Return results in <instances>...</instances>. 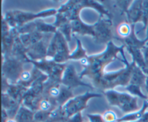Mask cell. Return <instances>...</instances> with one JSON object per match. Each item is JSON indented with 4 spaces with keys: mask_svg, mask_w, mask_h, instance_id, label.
I'll list each match as a JSON object with an SVG mask.
<instances>
[{
    "mask_svg": "<svg viewBox=\"0 0 148 122\" xmlns=\"http://www.w3.org/2000/svg\"><path fill=\"white\" fill-rule=\"evenodd\" d=\"M124 48H126L125 45L117 46L111 40L107 44L106 49L103 53L81 59L79 62L83 66L84 69L79 74V77L82 79L84 76H88L92 80L94 86H95L105 73L104 69L107 65L116 59L122 62L118 57V54L124 51Z\"/></svg>",
    "mask_w": 148,
    "mask_h": 122,
    "instance_id": "6da1fadb",
    "label": "cell"
},
{
    "mask_svg": "<svg viewBox=\"0 0 148 122\" xmlns=\"http://www.w3.org/2000/svg\"><path fill=\"white\" fill-rule=\"evenodd\" d=\"M108 103L111 106L119 108L125 114H131L140 109L138 105V98L127 93H120L114 90L103 91Z\"/></svg>",
    "mask_w": 148,
    "mask_h": 122,
    "instance_id": "7a4b0ae2",
    "label": "cell"
},
{
    "mask_svg": "<svg viewBox=\"0 0 148 122\" xmlns=\"http://www.w3.org/2000/svg\"><path fill=\"white\" fill-rule=\"evenodd\" d=\"M102 95L95 93L87 91L82 95L75 96L72 99L66 103L63 106L61 107L63 116L67 121L68 119L71 118L78 113L82 112L83 110L88 108V102L90 99L93 98H101Z\"/></svg>",
    "mask_w": 148,
    "mask_h": 122,
    "instance_id": "3957f363",
    "label": "cell"
},
{
    "mask_svg": "<svg viewBox=\"0 0 148 122\" xmlns=\"http://www.w3.org/2000/svg\"><path fill=\"white\" fill-rule=\"evenodd\" d=\"M30 63L47 75L49 80L54 83H62V76L66 66L65 64H58L47 59L38 62L30 61Z\"/></svg>",
    "mask_w": 148,
    "mask_h": 122,
    "instance_id": "277c9868",
    "label": "cell"
},
{
    "mask_svg": "<svg viewBox=\"0 0 148 122\" xmlns=\"http://www.w3.org/2000/svg\"><path fill=\"white\" fill-rule=\"evenodd\" d=\"M2 77L10 84H17L23 72V63L12 56H2Z\"/></svg>",
    "mask_w": 148,
    "mask_h": 122,
    "instance_id": "5b68a950",
    "label": "cell"
},
{
    "mask_svg": "<svg viewBox=\"0 0 148 122\" xmlns=\"http://www.w3.org/2000/svg\"><path fill=\"white\" fill-rule=\"evenodd\" d=\"M57 10L56 9H48L39 12H30L21 11V10H12V14L17 27L23 26L27 23L33 22L40 18L56 15Z\"/></svg>",
    "mask_w": 148,
    "mask_h": 122,
    "instance_id": "8992f818",
    "label": "cell"
},
{
    "mask_svg": "<svg viewBox=\"0 0 148 122\" xmlns=\"http://www.w3.org/2000/svg\"><path fill=\"white\" fill-rule=\"evenodd\" d=\"M112 21L111 19H106L104 17H100L98 22L94 24L95 36L93 40L97 44L106 43L108 44L113 38Z\"/></svg>",
    "mask_w": 148,
    "mask_h": 122,
    "instance_id": "52a82bcc",
    "label": "cell"
},
{
    "mask_svg": "<svg viewBox=\"0 0 148 122\" xmlns=\"http://www.w3.org/2000/svg\"><path fill=\"white\" fill-rule=\"evenodd\" d=\"M62 84L70 89H73L79 86H85L92 88V87L90 84L84 82L81 80L79 75L77 73L76 69L72 64L66 65L63 76H62Z\"/></svg>",
    "mask_w": 148,
    "mask_h": 122,
    "instance_id": "ba28073f",
    "label": "cell"
},
{
    "mask_svg": "<svg viewBox=\"0 0 148 122\" xmlns=\"http://www.w3.org/2000/svg\"><path fill=\"white\" fill-rule=\"evenodd\" d=\"M56 40V54L52 59V61L58 64H64L65 62L69 60V46H68V41L65 38L64 36L57 30L56 33H54Z\"/></svg>",
    "mask_w": 148,
    "mask_h": 122,
    "instance_id": "9c48e42d",
    "label": "cell"
},
{
    "mask_svg": "<svg viewBox=\"0 0 148 122\" xmlns=\"http://www.w3.org/2000/svg\"><path fill=\"white\" fill-rule=\"evenodd\" d=\"M50 40L51 39L49 40V39L46 38V36H45L44 38L40 41L33 45L27 49V54L30 61L38 62V61L46 59L48 46H49Z\"/></svg>",
    "mask_w": 148,
    "mask_h": 122,
    "instance_id": "30bf717a",
    "label": "cell"
},
{
    "mask_svg": "<svg viewBox=\"0 0 148 122\" xmlns=\"http://www.w3.org/2000/svg\"><path fill=\"white\" fill-rule=\"evenodd\" d=\"M21 106V103L10 97L8 94L1 93V106L7 111L10 119H14Z\"/></svg>",
    "mask_w": 148,
    "mask_h": 122,
    "instance_id": "8fae6325",
    "label": "cell"
},
{
    "mask_svg": "<svg viewBox=\"0 0 148 122\" xmlns=\"http://www.w3.org/2000/svg\"><path fill=\"white\" fill-rule=\"evenodd\" d=\"M143 1H134L127 11V20L131 25H134L143 20Z\"/></svg>",
    "mask_w": 148,
    "mask_h": 122,
    "instance_id": "7c38bea8",
    "label": "cell"
},
{
    "mask_svg": "<svg viewBox=\"0 0 148 122\" xmlns=\"http://www.w3.org/2000/svg\"><path fill=\"white\" fill-rule=\"evenodd\" d=\"M19 36L20 35H17L15 36L14 43L13 45L12 50L11 56L20 61L23 63H24V62H29L30 63V59H29L27 54V49L23 44Z\"/></svg>",
    "mask_w": 148,
    "mask_h": 122,
    "instance_id": "4fadbf2b",
    "label": "cell"
},
{
    "mask_svg": "<svg viewBox=\"0 0 148 122\" xmlns=\"http://www.w3.org/2000/svg\"><path fill=\"white\" fill-rule=\"evenodd\" d=\"M71 25H72V31L73 34H79L80 36H95V31H94V25H90L84 23L80 17L76 19L75 20L71 21Z\"/></svg>",
    "mask_w": 148,
    "mask_h": 122,
    "instance_id": "5bb4252c",
    "label": "cell"
},
{
    "mask_svg": "<svg viewBox=\"0 0 148 122\" xmlns=\"http://www.w3.org/2000/svg\"><path fill=\"white\" fill-rule=\"evenodd\" d=\"M43 72L39 70L36 67L33 66L31 70H24L22 72L21 75L20 77L18 82L17 84L21 85L25 88H29V87L31 85V84L34 82L35 80L40 77Z\"/></svg>",
    "mask_w": 148,
    "mask_h": 122,
    "instance_id": "9a60e30c",
    "label": "cell"
},
{
    "mask_svg": "<svg viewBox=\"0 0 148 122\" xmlns=\"http://www.w3.org/2000/svg\"><path fill=\"white\" fill-rule=\"evenodd\" d=\"M18 33L16 28L11 29V31L7 36H1V53L3 56H11L12 50L14 43L15 36H17Z\"/></svg>",
    "mask_w": 148,
    "mask_h": 122,
    "instance_id": "2e32d148",
    "label": "cell"
},
{
    "mask_svg": "<svg viewBox=\"0 0 148 122\" xmlns=\"http://www.w3.org/2000/svg\"><path fill=\"white\" fill-rule=\"evenodd\" d=\"M134 27H135V25L133 27L131 35L129 37L123 39L120 38L119 40L123 42V44L125 45L126 48H130V49H143L146 46V43H147L148 40L146 38L143 40H139L136 36Z\"/></svg>",
    "mask_w": 148,
    "mask_h": 122,
    "instance_id": "e0dca14e",
    "label": "cell"
},
{
    "mask_svg": "<svg viewBox=\"0 0 148 122\" xmlns=\"http://www.w3.org/2000/svg\"><path fill=\"white\" fill-rule=\"evenodd\" d=\"M28 88L19 84H10L5 93L8 94L10 97L22 104L23 99Z\"/></svg>",
    "mask_w": 148,
    "mask_h": 122,
    "instance_id": "ac0fdd59",
    "label": "cell"
},
{
    "mask_svg": "<svg viewBox=\"0 0 148 122\" xmlns=\"http://www.w3.org/2000/svg\"><path fill=\"white\" fill-rule=\"evenodd\" d=\"M147 77L144 73L143 69L140 66H137L135 63L134 67H133L132 72L131 80H130V84L139 85L141 88H143V87H145V85Z\"/></svg>",
    "mask_w": 148,
    "mask_h": 122,
    "instance_id": "d6986e66",
    "label": "cell"
},
{
    "mask_svg": "<svg viewBox=\"0 0 148 122\" xmlns=\"http://www.w3.org/2000/svg\"><path fill=\"white\" fill-rule=\"evenodd\" d=\"M35 112L22 105L19 108L14 119L17 122H34Z\"/></svg>",
    "mask_w": 148,
    "mask_h": 122,
    "instance_id": "ffe728a7",
    "label": "cell"
},
{
    "mask_svg": "<svg viewBox=\"0 0 148 122\" xmlns=\"http://www.w3.org/2000/svg\"><path fill=\"white\" fill-rule=\"evenodd\" d=\"M58 105L54 100L49 98L46 95H42L38 105V111H43L46 112H52L58 108Z\"/></svg>",
    "mask_w": 148,
    "mask_h": 122,
    "instance_id": "44dd1931",
    "label": "cell"
},
{
    "mask_svg": "<svg viewBox=\"0 0 148 122\" xmlns=\"http://www.w3.org/2000/svg\"><path fill=\"white\" fill-rule=\"evenodd\" d=\"M127 51L131 54L132 56L133 61L136 63V64L140 66L143 70H144L145 68L148 67L145 61L144 56H143L142 49H130V48H126Z\"/></svg>",
    "mask_w": 148,
    "mask_h": 122,
    "instance_id": "7402d4cb",
    "label": "cell"
},
{
    "mask_svg": "<svg viewBox=\"0 0 148 122\" xmlns=\"http://www.w3.org/2000/svg\"><path fill=\"white\" fill-rule=\"evenodd\" d=\"M75 96H74L72 89L67 88L66 86H65V85L62 84V85H61L60 95L58 97L57 99L56 100V103L58 105V106L62 107L67 101H69V100L72 99Z\"/></svg>",
    "mask_w": 148,
    "mask_h": 122,
    "instance_id": "603a6c76",
    "label": "cell"
},
{
    "mask_svg": "<svg viewBox=\"0 0 148 122\" xmlns=\"http://www.w3.org/2000/svg\"><path fill=\"white\" fill-rule=\"evenodd\" d=\"M35 23H36V31L43 33V34H51V33L54 34L58 30L53 24L45 23L40 19L35 20Z\"/></svg>",
    "mask_w": 148,
    "mask_h": 122,
    "instance_id": "cb8c5ba5",
    "label": "cell"
},
{
    "mask_svg": "<svg viewBox=\"0 0 148 122\" xmlns=\"http://www.w3.org/2000/svg\"><path fill=\"white\" fill-rule=\"evenodd\" d=\"M84 7H89V8H93L96 11H98L100 13V17H104L106 16L108 18L111 19V16L110 13L108 12V10L105 8L103 5H102L100 3L97 2L95 1H89V0H85L83 1Z\"/></svg>",
    "mask_w": 148,
    "mask_h": 122,
    "instance_id": "d4e9b609",
    "label": "cell"
},
{
    "mask_svg": "<svg viewBox=\"0 0 148 122\" xmlns=\"http://www.w3.org/2000/svg\"><path fill=\"white\" fill-rule=\"evenodd\" d=\"M77 41V48L72 53H70L69 60H79L87 57L86 50L84 49L81 40L78 38H75Z\"/></svg>",
    "mask_w": 148,
    "mask_h": 122,
    "instance_id": "484cf974",
    "label": "cell"
},
{
    "mask_svg": "<svg viewBox=\"0 0 148 122\" xmlns=\"http://www.w3.org/2000/svg\"><path fill=\"white\" fill-rule=\"evenodd\" d=\"M134 25H131L128 22H123L117 27V33L121 39L126 38L131 35Z\"/></svg>",
    "mask_w": 148,
    "mask_h": 122,
    "instance_id": "4316f807",
    "label": "cell"
},
{
    "mask_svg": "<svg viewBox=\"0 0 148 122\" xmlns=\"http://www.w3.org/2000/svg\"><path fill=\"white\" fill-rule=\"evenodd\" d=\"M141 88V87L139 86V85H132V84H129L126 87V90H127V92H129V93L131 94L132 95H133L134 97H137V98H142V99H144L145 101L147 100L148 97L142 92Z\"/></svg>",
    "mask_w": 148,
    "mask_h": 122,
    "instance_id": "83f0119b",
    "label": "cell"
},
{
    "mask_svg": "<svg viewBox=\"0 0 148 122\" xmlns=\"http://www.w3.org/2000/svg\"><path fill=\"white\" fill-rule=\"evenodd\" d=\"M58 30L63 35L66 39L68 42H69L72 39V25H71V22L64 23L62 25L59 26L58 27Z\"/></svg>",
    "mask_w": 148,
    "mask_h": 122,
    "instance_id": "f1b7e54d",
    "label": "cell"
},
{
    "mask_svg": "<svg viewBox=\"0 0 148 122\" xmlns=\"http://www.w3.org/2000/svg\"><path fill=\"white\" fill-rule=\"evenodd\" d=\"M17 32L19 35L21 34H27V33H31L33 32L36 31V23L35 21L30 22V23H27L23 26L16 28Z\"/></svg>",
    "mask_w": 148,
    "mask_h": 122,
    "instance_id": "f546056e",
    "label": "cell"
},
{
    "mask_svg": "<svg viewBox=\"0 0 148 122\" xmlns=\"http://www.w3.org/2000/svg\"><path fill=\"white\" fill-rule=\"evenodd\" d=\"M51 112L43 111H37L34 114V122H48L51 120Z\"/></svg>",
    "mask_w": 148,
    "mask_h": 122,
    "instance_id": "4dcf8cb0",
    "label": "cell"
},
{
    "mask_svg": "<svg viewBox=\"0 0 148 122\" xmlns=\"http://www.w3.org/2000/svg\"><path fill=\"white\" fill-rule=\"evenodd\" d=\"M142 22L144 24V27L142 28V30L147 28L148 25V1H143V20Z\"/></svg>",
    "mask_w": 148,
    "mask_h": 122,
    "instance_id": "1f68e13d",
    "label": "cell"
},
{
    "mask_svg": "<svg viewBox=\"0 0 148 122\" xmlns=\"http://www.w3.org/2000/svg\"><path fill=\"white\" fill-rule=\"evenodd\" d=\"M103 117L106 122H116L119 119L116 114L111 110H107L106 111H105L103 114Z\"/></svg>",
    "mask_w": 148,
    "mask_h": 122,
    "instance_id": "d6a6232c",
    "label": "cell"
},
{
    "mask_svg": "<svg viewBox=\"0 0 148 122\" xmlns=\"http://www.w3.org/2000/svg\"><path fill=\"white\" fill-rule=\"evenodd\" d=\"M87 117L89 122H106L103 115L100 114H88Z\"/></svg>",
    "mask_w": 148,
    "mask_h": 122,
    "instance_id": "836d02e7",
    "label": "cell"
},
{
    "mask_svg": "<svg viewBox=\"0 0 148 122\" xmlns=\"http://www.w3.org/2000/svg\"><path fill=\"white\" fill-rule=\"evenodd\" d=\"M11 29L10 26L9 25L7 22L6 21L5 19L2 16V19H1V36L8 35L11 31Z\"/></svg>",
    "mask_w": 148,
    "mask_h": 122,
    "instance_id": "e575fe53",
    "label": "cell"
},
{
    "mask_svg": "<svg viewBox=\"0 0 148 122\" xmlns=\"http://www.w3.org/2000/svg\"><path fill=\"white\" fill-rule=\"evenodd\" d=\"M132 1H117L116 5L119 7V9L122 10L123 12L126 13L128 9L130 8V4H132Z\"/></svg>",
    "mask_w": 148,
    "mask_h": 122,
    "instance_id": "d590c367",
    "label": "cell"
},
{
    "mask_svg": "<svg viewBox=\"0 0 148 122\" xmlns=\"http://www.w3.org/2000/svg\"><path fill=\"white\" fill-rule=\"evenodd\" d=\"M66 122H84L82 116V112L78 113L71 118L68 119Z\"/></svg>",
    "mask_w": 148,
    "mask_h": 122,
    "instance_id": "8d00e7d4",
    "label": "cell"
},
{
    "mask_svg": "<svg viewBox=\"0 0 148 122\" xmlns=\"http://www.w3.org/2000/svg\"><path fill=\"white\" fill-rule=\"evenodd\" d=\"M10 85V83L8 82V80L2 77V78H1V93H5L7 90L8 89Z\"/></svg>",
    "mask_w": 148,
    "mask_h": 122,
    "instance_id": "74e56055",
    "label": "cell"
},
{
    "mask_svg": "<svg viewBox=\"0 0 148 122\" xmlns=\"http://www.w3.org/2000/svg\"><path fill=\"white\" fill-rule=\"evenodd\" d=\"M142 51H143V56H144L145 61L146 64H147L148 66V46H145V47L142 49Z\"/></svg>",
    "mask_w": 148,
    "mask_h": 122,
    "instance_id": "f35d334b",
    "label": "cell"
},
{
    "mask_svg": "<svg viewBox=\"0 0 148 122\" xmlns=\"http://www.w3.org/2000/svg\"><path fill=\"white\" fill-rule=\"evenodd\" d=\"M10 119L7 111L4 109H1V122H7Z\"/></svg>",
    "mask_w": 148,
    "mask_h": 122,
    "instance_id": "ab89813d",
    "label": "cell"
},
{
    "mask_svg": "<svg viewBox=\"0 0 148 122\" xmlns=\"http://www.w3.org/2000/svg\"><path fill=\"white\" fill-rule=\"evenodd\" d=\"M137 121L138 122H148V111H146V112L143 114V116L142 117V118Z\"/></svg>",
    "mask_w": 148,
    "mask_h": 122,
    "instance_id": "60d3db41",
    "label": "cell"
},
{
    "mask_svg": "<svg viewBox=\"0 0 148 122\" xmlns=\"http://www.w3.org/2000/svg\"><path fill=\"white\" fill-rule=\"evenodd\" d=\"M145 88L146 91H147V93L148 94V77H147V80H146V82H145Z\"/></svg>",
    "mask_w": 148,
    "mask_h": 122,
    "instance_id": "b9f144b4",
    "label": "cell"
},
{
    "mask_svg": "<svg viewBox=\"0 0 148 122\" xmlns=\"http://www.w3.org/2000/svg\"><path fill=\"white\" fill-rule=\"evenodd\" d=\"M143 72H144V73L145 74L146 76H147V77H148V67L145 68V69L144 70H143Z\"/></svg>",
    "mask_w": 148,
    "mask_h": 122,
    "instance_id": "7bdbcfd3",
    "label": "cell"
},
{
    "mask_svg": "<svg viewBox=\"0 0 148 122\" xmlns=\"http://www.w3.org/2000/svg\"><path fill=\"white\" fill-rule=\"evenodd\" d=\"M7 122H17V121H16V120L14 119H9L8 121Z\"/></svg>",
    "mask_w": 148,
    "mask_h": 122,
    "instance_id": "ee69618b",
    "label": "cell"
},
{
    "mask_svg": "<svg viewBox=\"0 0 148 122\" xmlns=\"http://www.w3.org/2000/svg\"><path fill=\"white\" fill-rule=\"evenodd\" d=\"M48 122H53V121H51V120H50V121H49Z\"/></svg>",
    "mask_w": 148,
    "mask_h": 122,
    "instance_id": "f6af8a7d",
    "label": "cell"
},
{
    "mask_svg": "<svg viewBox=\"0 0 148 122\" xmlns=\"http://www.w3.org/2000/svg\"><path fill=\"white\" fill-rule=\"evenodd\" d=\"M84 122H85V121H84Z\"/></svg>",
    "mask_w": 148,
    "mask_h": 122,
    "instance_id": "bcb514c9",
    "label": "cell"
}]
</instances>
